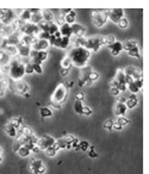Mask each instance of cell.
Returning <instances> with one entry per match:
<instances>
[{
    "mask_svg": "<svg viewBox=\"0 0 149 174\" xmlns=\"http://www.w3.org/2000/svg\"><path fill=\"white\" fill-rule=\"evenodd\" d=\"M32 67H33V73H37V74H42L43 73V69H42V66L41 65L32 63Z\"/></svg>",
    "mask_w": 149,
    "mask_h": 174,
    "instance_id": "45",
    "label": "cell"
},
{
    "mask_svg": "<svg viewBox=\"0 0 149 174\" xmlns=\"http://www.w3.org/2000/svg\"><path fill=\"white\" fill-rule=\"evenodd\" d=\"M107 47H109V50H110L111 55H113V56H118L123 50V43L118 42V41H116L115 43H112V44H110Z\"/></svg>",
    "mask_w": 149,
    "mask_h": 174,
    "instance_id": "13",
    "label": "cell"
},
{
    "mask_svg": "<svg viewBox=\"0 0 149 174\" xmlns=\"http://www.w3.org/2000/svg\"><path fill=\"white\" fill-rule=\"evenodd\" d=\"M118 101H119V103H123V104H125V101H127V98L122 97V98H119V99H118Z\"/></svg>",
    "mask_w": 149,
    "mask_h": 174,
    "instance_id": "56",
    "label": "cell"
},
{
    "mask_svg": "<svg viewBox=\"0 0 149 174\" xmlns=\"http://www.w3.org/2000/svg\"><path fill=\"white\" fill-rule=\"evenodd\" d=\"M44 153H45L47 156H49V158H54V156H56L57 150H55L54 147H49V148H47V149L44 150Z\"/></svg>",
    "mask_w": 149,
    "mask_h": 174,
    "instance_id": "35",
    "label": "cell"
},
{
    "mask_svg": "<svg viewBox=\"0 0 149 174\" xmlns=\"http://www.w3.org/2000/svg\"><path fill=\"white\" fill-rule=\"evenodd\" d=\"M2 161V156H1V154H0V162Z\"/></svg>",
    "mask_w": 149,
    "mask_h": 174,
    "instance_id": "59",
    "label": "cell"
},
{
    "mask_svg": "<svg viewBox=\"0 0 149 174\" xmlns=\"http://www.w3.org/2000/svg\"><path fill=\"white\" fill-rule=\"evenodd\" d=\"M39 113H41V117H42V118H49V117L53 116L51 110H50L49 107H47V106H45V107H41Z\"/></svg>",
    "mask_w": 149,
    "mask_h": 174,
    "instance_id": "29",
    "label": "cell"
},
{
    "mask_svg": "<svg viewBox=\"0 0 149 174\" xmlns=\"http://www.w3.org/2000/svg\"><path fill=\"white\" fill-rule=\"evenodd\" d=\"M110 93L113 95V97H118L121 94V91L117 88V87H111L110 88Z\"/></svg>",
    "mask_w": 149,
    "mask_h": 174,
    "instance_id": "47",
    "label": "cell"
},
{
    "mask_svg": "<svg viewBox=\"0 0 149 174\" xmlns=\"http://www.w3.org/2000/svg\"><path fill=\"white\" fill-rule=\"evenodd\" d=\"M55 141H56V140H55L53 136H50V135H43L41 138L37 140L36 146L39 148V150H45L47 148L53 147L54 143H55Z\"/></svg>",
    "mask_w": 149,
    "mask_h": 174,
    "instance_id": "5",
    "label": "cell"
},
{
    "mask_svg": "<svg viewBox=\"0 0 149 174\" xmlns=\"http://www.w3.org/2000/svg\"><path fill=\"white\" fill-rule=\"evenodd\" d=\"M21 32H24L25 36H29V37H33V36H38L41 30L38 28V25H35V24H31V23H25L23 26H21Z\"/></svg>",
    "mask_w": 149,
    "mask_h": 174,
    "instance_id": "6",
    "label": "cell"
},
{
    "mask_svg": "<svg viewBox=\"0 0 149 174\" xmlns=\"http://www.w3.org/2000/svg\"><path fill=\"white\" fill-rule=\"evenodd\" d=\"M30 171L33 174H43L45 172V166H44L42 160L32 159L30 162Z\"/></svg>",
    "mask_w": 149,
    "mask_h": 174,
    "instance_id": "10",
    "label": "cell"
},
{
    "mask_svg": "<svg viewBox=\"0 0 149 174\" xmlns=\"http://www.w3.org/2000/svg\"><path fill=\"white\" fill-rule=\"evenodd\" d=\"M67 87L64 85H59V86L55 88L53 95H51V103H56V104H60L62 105V103H64L66 98H67Z\"/></svg>",
    "mask_w": 149,
    "mask_h": 174,
    "instance_id": "4",
    "label": "cell"
},
{
    "mask_svg": "<svg viewBox=\"0 0 149 174\" xmlns=\"http://www.w3.org/2000/svg\"><path fill=\"white\" fill-rule=\"evenodd\" d=\"M66 146H67L66 140L64 138H61V140L55 141V143H54L53 147L55 148V150H60V149H66Z\"/></svg>",
    "mask_w": 149,
    "mask_h": 174,
    "instance_id": "27",
    "label": "cell"
},
{
    "mask_svg": "<svg viewBox=\"0 0 149 174\" xmlns=\"http://www.w3.org/2000/svg\"><path fill=\"white\" fill-rule=\"evenodd\" d=\"M5 131L7 132V135L10 136V137H13V138H17V129L16 128H13L12 125H10V124H7V125H5Z\"/></svg>",
    "mask_w": 149,
    "mask_h": 174,
    "instance_id": "26",
    "label": "cell"
},
{
    "mask_svg": "<svg viewBox=\"0 0 149 174\" xmlns=\"http://www.w3.org/2000/svg\"><path fill=\"white\" fill-rule=\"evenodd\" d=\"M117 24H118V26H119L121 29H127V28H128V25H129V22H128V19H127V18H122V19H121Z\"/></svg>",
    "mask_w": 149,
    "mask_h": 174,
    "instance_id": "39",
    "label": "cell"
},
{
    "mask_svg": "<svg viewBox=\"0 0 149 174\" xmlns=\"http://www.w3.org/2000/svg\"><path fill=\"white\" fill-rule=\"evenodd\" d=\"M63 17H64V23H67V24L72 25V24H74V22H75V18H76V13H75L74 11H72V12H69V13L64 14Z\"/></svg>",
    "mask_w": 149,
    "mask_h": 174,
    "instance_id": "24",
    "label": "cell"
},
{
    "mask_svg": "<svg viewBox=\"0 0 149 174\" xmlns=\"http://www.w3.org/2000/svg\"><path fill=\"white\" fill-rule=\"evenodd\" d=\"M8 75L11 79L19 81L24 75H25V66L23 62H20L19 60H13L10 63V68H8Z\"/></svg>",
    "mask_w": 149,
    "mask_h": 174,
    "instance_id": "2",
    "label": "cell"
},
{
    "mask_svg": "<svg viewBox=\"0 0 149 174\" xmlns=\"http://www.w3.org/2000/svg\"><path fill=\"white\" fill-rule=\"evenodd\" d=\"M20 18H21V22L30 23V19H31V12H30V10H24L23 13H21V16H20Z\"/></svg>",
    "mask_w": 149,
    "mask_h": 174,
    "instance_id": "32",
    "label": "cell"
},
{
    "mask_svg": "<svg viewBox=\"0 0 149 174\" xmlns=\"http://www.w3.org/2000/svg\"><path fill=\"white\" fill-rule=\"evenodd\" d=\"M125 79H127V77L124 74V71L123 69H118L117 73H116V78L113 80H116L118 84H125Z\"/></svg>",
    "mask_w": 149,
    "mask_h": 174,
    "instance_id": "25",
    "label": "cell"
},
{
    "mask_svg": "<svg viewBox=\"0 0 149 174\" xmlns=\"http://www.w3.org/2000/svg\"><path fill=\"white\" fill-rule=\"evenodd\" d=\"M112 129H115V130H122L123 129V126L119 124V123H117V122H113V125H112Z\"/></svg>",
    "mask_w": 149,
    "mask_h": 174,
    "instance_id": "51",
    "label": "cell"
},
{
    "mask_svg": "<svg viewBox=\"0 0 149 174\" xmlns=\"http://www.w3.org/2000/svg\"><path fill=\"white\" fill-rule=\"evenodd\" d=\"M99 79V74L97 73V72H94V71H92V73L90 74V77H88V80L90 81H92V83H94V81H97Z\"/></svg>",
    "mask_w": 149,
    "mask_h": 174,
    "instance_id": "42",
    "label": "cell"
},
{
    "mask_svg": "<svg viewBox=\"0 0 149 174\" xmlns=\"http://www.w3.org/2000/svg\"><path fill=\"white\" fill-rule=\"evenodd\" d=\"M112 125H113V120H111V119H107V120L104 123V128H105L106 130H112Z\"/></svg>",
    "mask_w": 149,
    "mask_h": 174,
    "instance_id": "46",
    "label": "cell"
},
{
    "mask_svg": "<svg viewBox=\"0 0 149 174\" xmlns=\"http://www.w3.org/2000/svg\"><path fill=\"white\" fill-rule=\"evenodd\" d=\"M137 104H139V100H137V98H136L135 95L129 97V98L127 99V101H125L127 109H135V107L137 106Z\"/></svg>",
    "mask_w": 149,
    "mask_h": 174,
    "instance_id": "21",
    "label": "cell"
},
{
    "mask_svg": "<svg viewBox=\"0 0 149 174\" xmlns=\"http://www.w3.org/2000/svg\"><path fill=\"white\" fill-rule=\"evenodd\" d=\"M42 13V18H43V22H47V23H50L54 20V14L49 11V10H43L41 11Z\"/></svg>",
    "mask_w": 149,
    "mask_h": 174,
    "instance_id": "23",
    "label": "cell"
},
{
    "mask_svg": "<svg viewBox=\"0 0 149 174\" xmlns=\"http://www.w3.org/2000/svg\"><path fill=\"white\" fill-rule=\"evenodd\" d=\"M75 98H76V100L82 101V100H84V98H85V94H84L82 92H78V93L75 94Z\"/></svg>",
    "mask_w": 149,
    "mask_h": 174,
    "instance_id": "49",
    "label": "cell"
},
{
    "mask_svg": "<svg viewBox=\"0 0 149 174\" xmlns=\"http://www.w3.org/2000/svg\"><path fill=\"white\" fill-rule=\"evenodd\" d=\"M128 55L131 56V57H140L141 53H140L139 47H135V48H131L130 50H128Z\"/></svg>",
    "mask_w": 149,
    "mask_h": 174,
    "instance_id": "33",
    "label": "cell"
},
{
    "mask_svg": "<svg viewBox=\"0 0 149 174\" xmlns=\"http://www.w3.org/2000/svg\"><path fill=\"white\" fill-rule=\"evenodd\" d=\"M68 73H69V69H64V68H62V71H61V75H62V77H67Z\"/></svg>",
    "mask_w": 149,
    "mask_h": 174,
    "instance_id": "54",
    "label": "cell"
},
{
    "mask_svg": "<svg viewBox=\"0 0 149 174\" xmlns=\"http://www.w3.org/2000/svg\"><path fill=\"white\" fill-rule=\"evenodd\" d=\"M82 109H84V105H82V101H79L76 100L74 103V111L79 115H82Z\"/></svg>",
    "mask_w": 149,
    "mask_h": 174,
    "instance_id": "34",
    "label": "cell"
},
{
    "mask_svg": "<svg viewBox=\"0 0 149 174\" xmlns=\"http://www.w3.org/2000/svg\"><path fill=\"white\" fill-rule=\"evenodd\" d=\"M142 86H143V81H142V79L135 80V81L130 83L129 85H127L128 89H129V91H130L133 94H136V93H139V92H140V89L142 88Z\"/></svg>",
    "mask_w": 149,
    "mask_h": 174,
    "instance_id": "14",
    "label": "cell"
},
{
    "mask_svg": "<svg viewBox=\"0 0 149 174\" xmlns=\"http://www.w3.org/2000/svg\"><path fill=\"white\" fill-rule=\"evenodd\" d=\"M91 73H92V67H90V66L82 67L81 71H80V80H81V83L88 80V77H90Z\"/></svg>",
    "mask_w": 149,
    "mask_h": 174,
    "instance_id": "20",
    "label": "cell"
},
{
    "mask_svg": "<svg viewBox=\"0 0 149 174\" xmlns=\"http://www.w3.org/2000/svg\"><path fill=\"white\" fill-rule=\"evenodd\" d=\"M72 32H73V36H75V37H84L86 29L82 25L74 23V24H72Z\"/></svg>",
    "mask_w": 149,
    "mask_h": 174,
    "instance_id": "17",
    "label": "cell"
},
{
    "mask_svg": "<svg viewBox=\"0 0 149 174\" xmlns=\"http://www.w3.org/2000/svg\"><path fill=\"white\" fill-rule=\"evenodd\" d=\"M16 92L17 93H19V94H21V95H29L27 94V92H29V86H27V84L26 83H24V81H21V80H19V81H16Z\"/></svg>",
    "mask_w": 149,
    "mask_h": 174,
    "instance_id": "15",
    "label": "cell"
},
{
    "mask_svg": "<svg viewBox=\"0 0 149 174\" xmlns=\"http://www.w3.org/2000/svg\"><path fill=\"white\" fill-rule=\"evenodd\" d=\"M24 66H25V74H32L33 73V67H32L31 62H27Z\"/></svg>",
    "mask_w": 149,
    "mask_h": 174,
    "instance_id": "41",
    "label": "cell"
},
{
    "mask_svg": "<svg viewBox=\"0 0 149 174\" xmlns=\"http://www.w3.org/2000/svg\"><path fill=\"white\" fill-rule=\"evenodd\" d=\"M82 115H85V116L92 115V109L88 107V106H84V109H82Z\"/></svg>",
    "mask_w": 149,
    "mask_h": 174,
    "instance_id": "48",
    "label": "cell"
},
{
    "mask_svg": "<svg viewBox=\"0 0 149 174\" xmlns=\"http://www.w3.org/2000/svg\"><path fill=\"white\" fill-rule=\"evenodd\" d=\"M88 147H90V143H88L87 141H81V142L79 143V148H80L81 150H84V152L88 150Z\"/></svg>",
    "mask_w": 149,
    "mask_h": 174,
    "instance_id": "43",
    "label": "cell"
},
{
    "mask_svg": "<svg viewBox=\"0 0 149 174\" xmlns=\"http://www.w3.org/2000/svg\"><path fill=\"white\" fill-rule=\"evenodd\" d=\"M5 91H6V81L0 79V97L5 94Z\"/></svg>",
    "mask_w": 149,
    "mask_h": 174,
    "instance_id": "44",
    "label": "cell"
},
{
    "mask_svg": "<svg viewBox=\"0 0 149 174\" xmlns=\"http://www.w3.org/2000/svg\"><path fill=\"white\" fill-rule=\"evenodd\" d=\"M1 152H2V149H1V147H0V154H1Z\"/></svg>",
    "mask_w": 149,
    "mask_h": 174,
    "instance_id": "60",
    "label": "cell"
},
{
    "mask_svg": "<svg viewBox=\"0 0 149 174\" xmlns=\"http://www.w3.org/2000/svg\"><path fill=\"white\" fill-rule=\"evenodd\" d=\"M51 105H53L54 107H56V109H61V105H60V104H56V103H51Z\"/></svg>",
    "mask_w": 149,
    "mask_h": 174,
    "instance_id": "57",
    "label": "cell"
},
{
    "mask_svg": "<svg viewBox=\"0 0 149 174\" xmlns=\"http://www.w3.org/2000/svg\"><path fill=\"white\" fill-rule=\"evenodd\" d=\"M29 57L31 59V63H36V65H41L42 66V62L45 61L47 57H48V53L47 51H35V50H31Z\"/></svg>",
    "mask_w": 149,
    "mask_h": 174,
    "instance_id": "8",
    "label": "cell"
},
{
    "mask_svg": "<svg viewBox=\"0 0 149 174\" xmlns=\"http://www.w3.org/2000/svg\"><path fill=\"white\" fill-rule=\"evenodd\" d=\"M117 123H119L122 126H124V125H127V124H129V123H130V119H129V118H127V117H118Z\"/></svg>",
    "mask_w": 149,
    "mask_h": 174,
    "instance_id": "40",
    "label": "cell"
},
{
    "mask_svg": "<svg viewBox=\"0 0 149 174\" xmlns=\"http://www.w3.org/2000/svg\"><path fill=\"white\" fill-rule=\"evenodd\" d=\"M69 43H70V38H67V37H61V38H57L54 47L56 48H61V49H67L69 47Z\"/></svg>",
    "mask_w": 149,
    "mask_h": 174,
    "instance_id": "18",
    "label": "cell"
},
{
    "mask_svg": "<svg viewBox=\"0 0 149 174\" xmlns=\"http://www.w3.org/2000/svg\"><path fill=\"white\" fill-rule=\"evenodd\" d=\"M135 47H137V41H135V39L127 41V42L123 44V49H125L127 51H128V50H130L131 48H135Z\"/></svg>",
    "mask_w": 149,
    "mask_h": 174,
    "instance_id": "31",
    "label": "cell"
},
{
    "mask_svg": "<svg viewBox=\"0 0 149 174\" xmlns=\"http://www.w3.org/2000/svg\"><path fill=\"white\" fill-rule=\"evenodd\" d=\"M127 110H128V109H127L125 104H123V103L117 101V103L113 105V113H115V116H117V117H125Z\"/></svg>",
    "mask_w": 149,
    "mask_h": 174,
    "instance_id": "12",
    "label": "cell"
},
{
    "mask_svg": "<svg viewBox=\"0 0 149 174\" xmlns=\"http://www.w3.org/2000/svg\"><path fill=\"white\" fill-rule=\"evenodd\" d=\"M17 48H18V54H19V56H21V57H29V56H30V53H31V47H30V45L20 44V45H18Z\"/></svg>",
    "mask_w": 149,
    "mask_h": 174,
    "instance_id": "19",
    "label": "cell"
},
{
    "mask_svg": "<svg viewBox=\"0 0 149 174\" xmlns=\"http://www.w3.org/2000/svg\"><path fill=\"white\" fill-rule=\"evenodd\" d=\"M106 20H107L106 13L100 12V11H94V12L92 13V22H93V24H94L97 28L104 26L105 23H106Z\"/></svg>",
    "mask_w": 149,
    "mask_h": 174,
    "instance_id": "7",
    "label": "cell"
},
{
    "mask_svg": "<svg viewBox=\"0 0 149 174\" xmlns=\"http://www.w3.org/2000/svg\"><path fill=\"white\" fill-rule=\"evenodd\" d=\"M61 67L64 68V69H70V67H72V61H70V59H69L68 55L64 56V57L62 59V61H61Z\"/></svg>",
    "mask_w": 149,
    "mask_h": 174,
    "instance_id": "30",
    "label": "cell"
},
{
    "mask_svg": "<svg viewBox=\"0 0 149 174\" xmlns=\"http://www.w3.org/2000/svg\"><path fill=\"white\" fill-rule=\"evenodd\" d=\"M41 22H43L41 11H39V12H36V13H31V19H30V23H31V24L38 25Z\"/></svg>",
    "mask_w": 149,
    "mask_h": 174,
    "instance_id": "22",
    "label": "cell"
},
{
    "mask_svg": "<svg viewBox=\"0 0 149 174\" xmlns=\"http://www.w3.org/2000/svg\"><path fill=\"white\" fill-rule=\"evenodd\" d=\"M69 59L72 61V66L78 68H82L87 66V61L91 56V51L85 49L84 47H74L69 53Z\"/></svg>",
    "mask_w": 149,
    "mask_h": 174,
    "instance_id": "1",
    "label": "cell"
},
{
    "mask_svg": "<svg viewBox=\"0 0 149 174\" xmlns=\"http://www.w3.org/2000/svg\"><path fill=\"white\" fill-rule=\"evenodd\" d=\"M85 41H86V38H84V37H75L74 44H75V47H84Z\"/></svg>",
    "mask_w": 149,
    "mask_h": 174,
    "instance_id": "38",
    "label": "cell"
},
{
    "mask_svg": "<svg viewBox=\"0 0 149 174\" xmlns=\"http://www.w3.org/2000/svg\"><path fill=\"white\" fill-rule=\"evenodd\" d=\"M48 48H49L48 41H43V39H36L31 44V50H35V51H45Z\"/></svg>",
    "mask_w": 149,
    "mask_h": 174,
    "instance_id": "11",
    "label": "cell"
},
{
    "mask_svg": "<svg viewBox=\"0 0 149 174\" xmlns=\"http://www.w3.org/2000/svg\"><path fill=\"white\" fill-rule=\"evenodd\" d=\"M102 45H105V43H104V37H102V36H94V37L86 38L84 48L87 49L88 51H90V50L98 51V50L100 49Z\"/></svg>",
    "mask_w": 149,
    "mask_h": 174,
    "instance_id": "3",
    "label": "cell"
},
{
    "mask_svg": "<svg viewBox=\"0 0 149 174\" xmlns=\"http://www.w3.org/2000/svg\"><path fill=\"white\" fill-rule=\"evenodd\" d=\"M59 32L61 33L62 37H67V38H70L73 36V32H72V25L64 23L63 25H61L59 28Z\"/></svg>",
    "mask_w": 149,
    "mask_h": 174,
    "instance_id": "16",
    "label": "cell"
},
{
    "mask_svg": "<svg viewBox=\"0 0 149 174\" xmlns=\"http://www.w3.org/2000/svg\"><path fill=\"white\" fill-rule=\"evenodd\" d=\"M115 42H116V38H115V36H112V35H109V36L104 37V43H105L106 45H110V44H112V43H115Z\"/></svg>",
    "mask_w": 149,
    "mask_h": 174,
    "instance_id": "37",
    "label": "cell"
},
{
    "mask_svg": "<svg viewBox=\"0 0 149 174\" xmlns=\"http://www.w3.org/2000/svg\"><path fill=\"white\" fill-rule=\"evenodd\" d=\"M106 16L111 22L117 24L122 18H124L123 17L124 16V10L123 8H112V10H109L106 12Z\"/></svg>",
    "mask_w": 149,
    "mask_h": 174,
    "instance_id": "9",
    "label": "cell"
},
{
    "mask_svg": "<svg viewBox=\"0 0 149 174\" xmlns=\"http://www.w3.org/2000/svg\"><path fill=\"white\" fill-rule=\"evenodd\" d=\"M5 50H6V53H7L8 55H17V54H18V48L14 47V45H8Z\"/></svg>",
    "mask_w": 149,
    "mask_h": 174,
    "instance_id": "36",
    "label": "cell"
},
{
    "mask_svg": "<svg viewBox=\"0 0 149 174\" xmlns=\"http://www.w3.org/2000/svg\"><path fill=\"white\" fill-rule=\"evenodd\" d=\"M31 152H32V153H38V152H39V148H38L37 146H35V147L32 148V150H31Z\"/></svg>",
    "mask_w": 149,
    "mask_h": 174,
    "instance_id": "55",
    "label": "cell"
},
{
    "mask_svg": "<svg viewBox=\"0 0 149 174\" xmlns=\"http://www.w3.org/2000/svg\"><path fill=\"white\" fill-rule=\"evenodd\" d=\"M79 140L75 137L74 140H73V142H72V148H74V149H79Z\"/></svg>",
    "mask_w": 149,
    "mask_h": 174,
    "instance_id": "50",
    "label": "cell"
},
{
    "mask_svg": "<svg viewBox=\"0 0 149 174\" xmlns=\"http://www.w3.org/2000/svg\"><path fill=\"white\" fill-rule=\"evenodd\" d=\"M88 156H90L91 159H96V158H98V153H97L96 150H90Z\"/></svg>",
    "mask_w": 149,
    "mask_h": 174,
    "instance_id": "52",
    "label": "cell"
},
{
    "mask_svg": "<svg viewBox=\"0 0 149 174\" xmlns=\"http://www.w3.org/2000/svg\"><path fill=\"white\" fill-rule=\"evenodd\" d=\"M62 11H63V12H66V14H67V13H69V12H72L73 10H70V8H63Z\"/></svg>",
    "mask_w": 149,
    "mask_h": 174,
    "instance_id": "58",
    "label": "cell"
},
{
    "mask_svg": "<svg viewBox=\"0 0 149 174\" xmlns=\"http://www.w3.org/2000/svg\"><path fill=\"white\" fill-rule=\"evenodd\" d=\"M17 154H18L20 158H27V156H30L31 152H30L25 146H21V147L17 150Z\"/></svg>",
    "mask_w": 149,
    "mask_h": 174,
    "instance_id": "28",
    "label": "cell"
},
{
    "mask_svg": "<svg viewBox=\"0 0 149 174\" xmlns=\"http://www.w3.org/2000/svg\"><path fill=\"white\" fill-rule=\"evenodd\" d=\"M117 88L121 91V93H122V92H125V91H127V85H125V84H119Z\"/></svg>",
    "mask_w": 149,
    "mask_h": 174,
    "instance_id": "53",
    "label": "cell"
}]
</instances>
